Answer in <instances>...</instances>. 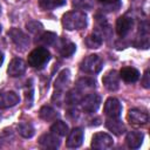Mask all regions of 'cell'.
<instances>
[{
  "label": "cell",
  "mask_w": 150,
  "mask_h": 150,
  "mask_svg": "<svg viewBox=\"0 0 150 150\" xmlns=\"http://www.w3.org/2000/svg\"><path fill=\"white\" fill-rule=\"evenodd\" d=\"M0 33H1V26H0Z\"/></svg>",
  "instance_id": "cell-33"
},
{
  "label": "cell",
  "mask_w": 150,
  "mask_h": 150,
  "mask_svg": "<svg viewBox=\"0 0 150 150\" xmlns=\"http://www.w3.org/2000/svg\"><path fill=\"white\" fill-rule=\"evenodd\" d=\"M82 142H83V130L81 128H74L68 135L66 145L69 149H75L79 148L82 144Z\"/></svg>",
  "instance_id": "cell-9"
},
{
  "label": "cell",
  "mask_w": 150,
  "mask_h": 150,
  "mask_svg": "<svg viewBox=\"0 0 150 150\" xmlns=\"http://www.w3.org/2000/svg\"><path fill=\"white\" fill-rule=\"evenodd\" d=\"M122 112V105L115 97H109L104 103V114L110 118H118Z\"/></svg>",
  "instance_id": "cell-6"
},
{
  "label": "cell",
  "mask_w": 150,
  "mask_h": 150,
  "mask_svg": "<svg viewBox=\"0 0 150 150\" xmlns=\"http://www.w3.org/2000/svg\"><path fill=\"white\" fill-rule=\"evenodd\" d=\"M2 62H4V54H2L1 52H0V67H1Z\"/></svg>",
  "instance_id": "cell-32"
},
{
  "label": "cell",
  "mask_w": 150,
  "mask_h": 150,
  "mask_svg": "<svg viewBox=\"0 0 150 150\" xmlns=\"http://www.w3.org/2000/svg\"><path fill=\"white\" fill-rule=\"evenodd\" d=\"M20 98L14 91H1L0 93V108L7 109L16 105Z\"/></svg>",
  "instance_id": "cell-10"
},
{
  "label": "cell",
  "mask_w": 150,
  "mask_h": 150,
  "mask_svg": "<svg viewBox=\"0 0 150 150\" xmlns=\"http://www.w3.org/2000/svg\"><path fill=\"white\" fill-rule=\"evenodd\" d=\"M62 26L67 30L83 29L87 26V15L80 11L68 12L62 18Z\"/></svg>",
  "instance_id": "cell-1"
},
{
  "label": "cell",
  "mask_w": 150,
  "mask_h": 150,
  "mask_svg": "<svg viewBox=\"0 0 150 150\" xmlns=\"http://www.w3.org/2000/svg\"><path fill=\"white\" fill-rule=\"evenodd\" d=\"M142 84L144 88H149L150 87V79H149V70L146 69L144 75H143V79H142Z\"/></svg>",
  "instance_id": "cell-29"
},
{
  "label": "cell",
  "mask_w": 150,
  "mask_h": 150,
  "mask_svg": "<svg viewBox=\"0 0 150 150\" xmlns=\"http://www.w3.org/2000/svg\"><path fill=\"white\" fill-rule=\"evenodd\" d=\"M128 121L135 125H144L148 123V114L139 109H130L128 112Z\"/></svg>",
  "instance_id": "cell-12"
},
{
  "label": "cell",
  "mask_w": 150,
  "mask_h": 150,
  "mask_svg": "<svg viewBox=\"0 0 150 150\" xmlns=\"http://www.w3.org/2000/svg\"><path fill=\"white\" fill-rule=\"evenodd\" d=\"M102 66H103L102 59L96 54H91V55L86 56L81 61L80 69L88 74H96L102 69Z\"/></svg>",
  "instance_id": "cell-3"
},
{
  "label": "cell",
  "mask_w": 150,
  "mask_h": 150,
  "mask_svg": "<svg viewBox=\"0 0 150 150\" xmlns=\"http://www.w3.org/2000/svg\"><path fill=\"white\" fill-rule=\"evenodd\" d=\"M76 86H77V89H79L81 93H83V91H86V90H91V89H94V88H95V81H94L93 79H89V77H82V79H80V80L77 81Z\"/></svg>",
  "instance_id": "cell-22"
},
{
  "label": "cell",
  "mask_w": 150,
  "mask_h": 150,
  "mask_svg": "<svg viewBox=\"0 0 150 150\" xmlns=\"http://www.w3.org/2000/svg\"><path fill=\"white\" fill-rule=\"evenodd\" d=\"M50 4H52V8L60 7V6H63L66 4V0H50Z\"/></svg>",
  "instance_id": "cell-30"
},
{
  "label": "cell",
  "mask_w": 150,
  "mask_h": 150,
  "mask_svg": "<svg viewBox=\"0 0 150 150\" xmlns=\"http://www.w3.org/2000/svg\"><path fill=\"white\" fill-rule=\"evenodd\" d=\"M102 82L104 84V87L110 90V91H115L120 88V75L116 70H109L102 79Z\"/></svg>",
  "instance_id": "cell-8"
},
{
  "label": "cell",
  "mask_w": 150,
  "mask_h": 150,
  "mask_svg": "<svg viewBox=\"0 0 150 150\" xmlns=\"http://www.w3.org/2000/svg\"><path fill=\"white\" fill-rule=\"evenodd\" d=\"M26 71V62L22 59H13L7 68V73L12 77L21 76Z\"/></svg>",
  "instance_id": "cell-11"
},
{
  "label": "cell",
  "mask_w": 150,
  "mask_h": 150,
  "mask_svg": "<svg viewBox=\"0 0 150 150\" xmlns=\"http://www.w3.org/2000/svg\"><path fill=\"white\" fill-rule=\"evenodd\" d=\"M120 77L128 82V83H134L138 80L139 77V73L137 69L132 68V67H125V68H122L121 71H120Z\"/></svg>",
  "instance_id": "cell-16"
},
{
  "label": "cell",
  "mask_w": 150,
  "mask_h": 150,
  "mask_svg": "<svg viewBox=\"0 0 150 150\" xmlns=\"http://www.w3.org/2000/svg\"><path fill=\"white\" fill-rule=\"evenodd\" d=\"M19 134L25 138H30L34 135V127L30 123H20L18 125Z\"/></svg>",
  "instance_id": "cell-24"
},
{
  "label": "cell",
  "mask_w": 150,
  "mask_h": 150,
  "mask_svg": "<svg viewBox=\"0 0 150 150\" xmlns=\"http://www.w3.org/2000/svg\"><path fill=\"white\" fill-rule=\"evenodd\" d=\"M97 1L101 2V4H104V5H111V4L117 2L118 0H97Z\"/></svg>",
  "instance_id": "cell-31"
},
{
  "label": "cell",
  "mask_w": 150,
  "mask_h": 150,
  "mask_svg": "<svg viewBox=\"0 0 150 150\" xmlns=\"http://www.w3.org/2000/svg\"><path fill=\"white\" fill-rule=\"evenodd\" d=\"M50 130L57 136H66L68 134V125L62 121H55L52 124Z\"/></svg>",
  "instance_id": "cell-21"
},
{
  "label": "cell",
  "mask_w": 150,
  "mask_h": 150,
  "mask_svg": "<svg viewBox=\"0 0 150 150\" xmlns=\"http://www.w3.org/2000/svg\"><path fill=\"white\" fill-rule=\"evenodd\" d=\"M81 103H82V109L87 112H94L97 110V108L100 107V103H101V97L97 95V94H89L87 96H84L82 100H81Z\"/></svg>",
  "instance_id": "cell-7"
},
{
  "label": "cell",
  "mask_w": 150,
  "mask_h": 150,
  "mask_svg": "<svg viewBox=\"0 0 150 150\" xmlns=\"http://www.w3.org/2000/svg\"><path fill=\"white\" fill-rule=\"evenodd\" d=\"M132 27V19L129 16H120L116 21V32L120 36H125Z\"/></svg>",
  "instance_id": "cell-13"
},
{
  "label": "cell",
  "mask_w": 150,
  "mask_h": 150,
  "mask_svg": "<svg viewBox=\"0 0 150 150\" xmlns=\"http://www.w3.org/2000/svg\"><path fill=\"white\" fill-rule=\"evenodd\" d=\"M86 45L88 48H91V49L98 48L102 45V38L100 35H97L96 33L90 34L86 38Z\"/></svg>",
  "instance_id": "cell-25"
},
{
  "label": "cell",
  "mask_w": 150,
  "mask_h": 150,
  "mask_svg": "<svg viewBox=\"0 0 150 150\" xmlns=\"http://www.w3.org/2000/svg\"><path fill=\"white\" fill-rule=\"evenodd\" d=\"M26 27H27V29H28L30 33H39V32L43 28V26H42L41 22H39V21H34V20L27 22Z\"/></svg>",
  "instance_id": "cell-28"
},
{
  "label": "cell",
  "mask_w": 150,
  "mask_h": 150,
  "mask_svg": "<svg viewBox=\"0 0 150 150\" xmlns=\"http://www.w3.org/2000/svg\"><path fill=\"white\" fill-rule=\"evenodd\" d=\"M57 36L55 33H52V32H45L42 33L38 39H36V42H39L40 45L42 46H52L54 45V42L56 41Z\"/></svg>",
  "instance_id": "cell-19"
},
{
  "label": "cell",
  "mask_w": 150,
  "mask_h": 150,
  "mask_svg": "<svg viewBox=\"0 0 150 150\" xmlns=\"http://www.w3.org/2000/svg\"><path fill=\"white\" fill-rule=\"evenodd\" d=\"M39 144L46 149H56L60 145V139L55 134H43L39 138Z\"/></svg>",
  "instance_id": "cell-14"
},
{
  "label": "cell",
  "mask_w": 150,
  "mask_h": 150,
  "mask_svg": "<svg viewBox=\"0 0 150 150\" xmlns=\"http://www.w3.org/2000/svg\"><path fill=\"white\" fill-rule=\"evenodd\" d=\"M114 145V139L105 132H96L91 138V146L98 150H107Z\"/></svg>",
  "instance_id": "cell-4"
},
{
  "label": "cell",
  "mask_w": 150,
  "mask_h": 150,
  "mask_svg": "<svg viewBox=\"0 0 150 150\" xmlns=\"http://www.w3.org/2000/svg\"><path fill=\"white\" fill-rule=\"evenodd\" d=\"M39 115H40V117H41L42 120H45V121H47V122L55 121V118H56V116H57L56 111H55L52 107H48V105H43V107L40 109Z\"/></svg>",
  "instance_id": "cell-20"
},
{
  "label": "cell",
  "mask_w": 150,
  "mask_h": 150,
  "mask_svg": "<svg viewBox=\"0 0 150 150\" xmlns=\"http://www.w3.org/2000/svg\"><path fill=\"white\" fill-rule=\"evenodd\" d=\"M8 36L11 38V40L14 42V45L20 48V49H25L28 47L29 45V39L28 36L19 28H11L8 30Z\"/></svg>",
  "instance_id": "cell-5"
},
{
  "label": "cell",
  "mask_w": 150,
  "mask_h": 150,
  "mask_svg": "<svg viewBox=\"0 0 150 150\" xmlns=\"http://www.w3.org/2000/svg\"><path fill=\"white\" fill-rule=\"evenodd\" d=\"M49 60H50V53L47 50V48H43V47L35 48L28 55V64L38 69L45 67Z\"/></svg>",
  "instance_id": "cell-2"
},
{
  "label": "cell",
  "mask_w": 150,
  "mask_h": 150,
  "mask_svg": "<svg viewBox=\"0 0 150 150\" xmlns=\"http://www.w3.org/2000/svg\"><path fill=\"white\" fill-rule=\"evenodd\" d=\"M74 7L81 8V9H90L94 6V0H74L73 1Z\"/></svg>",
  "instance_id": "cell-27"
},
{
  "label": "cell",
  "mask_w": 150,
  "mask_h": 150,
  "mask_svg": "<svg viewBox=\"0 0 150 150\" xmlns=\"http://www.w3.org/2000/svg\"><path fill=\"white\" fill-rule=\"evenodd\" d=\"M68 80H69V70L68 69H63L57 75V77L55 80V89L56 90H61L66 86V83L68 82Z\"/></svg>",
  "instance_id": "cell-23"
},
{
  "label": "cell",
  "mask_w": 150,
  "mask_h": 150,
  "mask_svg": "<svg viewBox=\"0 0 150 150\" xmlns=\"http://www.w3.org/2000/svg\"><path fill=\"white\" fill-rule=\"evenodd\" d=\"M0 13H1V7H0Z\"/></svg>",
  "instance_id": "cell-34"
},
{
  "label": "cell",
  "mask_w": 150,
  "mask_h": 150,
  "mask_svg": "<svg viewBox=\"0 0 150 150\" xmlns=\"http://www.w3.org/2000/svg\"><path fill=\"white\" fill-rule=\"evenodd\" d=\"M105 127L110 130V131H112L115 135H122L124 131H125V127H124V124L120 121V120H117V118H108L107 121H105Z\"/></svg>",
  "instance_id": "cell-17"
},
{
  "label": "cell",
  "mask_w": 150,
  "mask_h": 150,
  "mask_svg": "<svg viewBox=\"0 0 150 150\" xmlns=\"http://www.w3.org/2000/svg\"><path fill=\"white\" fill-rule=\"evenodd\" d=\"M76 50V46L75 43L68 41V40H61V43H60V47H59V52L60 54L63 56V57H69L71 56Z\"/></svg>",
  "instance_id": "cell-18"
},
{
  "label": "cell",
  "mask_w": 150,
  "mask_h": 150,
  "mask_svg": "<svg viewBox=\"0 0 150 150\" xmlns=\"http://www.w3.org/2000/svg\"><path fill=\"white\" fill-rule=\"evenodd\" d=\"M81 91L80 90H70L67 95H66V102L68 104H77L81 102L82 96H81Z\"/></svg>",
  "instance_id": "cell-26"
},
{
  "label": "cell",
  "mask_w": 150,
  "mask_h": 150,
  "mask_svg": "<svg viewBox=\"0 0 150 150\" xmlns=\"http://www.w3.org/2000/svg\"><path fill=\"white\" fill-rule=\"evenodd\" d=\"M143 134L141 131H129L127 137H125V142H127V145L131 149H137L142 145L143 143Z\"/></svg>",
  "instance_id": "cell-15"
}]
</instances>
